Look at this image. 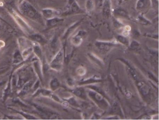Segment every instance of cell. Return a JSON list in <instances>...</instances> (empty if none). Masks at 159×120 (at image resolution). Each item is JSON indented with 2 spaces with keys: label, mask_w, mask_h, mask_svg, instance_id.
<instances>
[{
  "label": "cell",
  "mask_w": 159,
  "mask_h": 120,
  "mask_svg": "<svg viewBox=\"0 0 159 120\" xmlns=\"http://www.w3.org/2000/svg\"><path fill=\"white\" fill-rule=\"evenodd\" d=\"M20 8L23 13L30 17H34L37 14L36 10L28 2H25L22 3Z\"/></svg>",
  "instance_id": "obj_1"
},
{
  "label": "cell",
  "mask_w": 159,
  "mask_h": 120,
  "mask_svg": "<svg viewBox=\"0 0 159 120\" xmlns=\"http://www.w3.org/2000/svg\"><path fill=\"white\" fill-rule=\"evenodd\" d=\"M151 4V0H137L136 9L139 12H144L150 8Z\"/></svg>",
  "instance_id": "obj_2"
},
{
  "label": "cell",
  "mask_w": 159,
  "mask_h": 120,
  "mask_svg": "<svg viewBox=\"0 0 159 120\" xmlns=\"http://www.w3.org/2000/svg\"><path fill=\"white\" fill-rule=\"evenodd\" d=\"M111 10V0H104L103 4V13L106 16H109Z\"/></svg>",
  "instance_id": "obj_3"
},
{
  "label": "cell",
  "mask_w": 159,
  "mask_h": 120,
  "mask_svg": "<svg viewBox=\"0 0 159 120\" xmlns=\"http://www.w3.org/2000/svg\"><path fill=\"white\" fill-rule=\"evenodd\" d=\"M74 0H69V2L70 4H72L74 2Z\"/></svg>",
  "instance_id": "obj_5"
},
{
  "label": "cell",
  "mask_w": 159,
  "mask_h": 120,
  "mask_svg": "<svg viewBox=\"0 0 159 120\" xmlns=\"http://www.w3.org/2000/svg\"><path fill=\"white\" fill-rule=\"evenodd\" d=\"M86 10L88 12H91L93 10L95 7L94 2L93 0H86L85 5Z\"/></svg>",
  "instance_id": "obj_4"
}]
</instances>
